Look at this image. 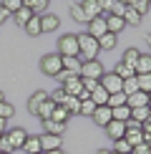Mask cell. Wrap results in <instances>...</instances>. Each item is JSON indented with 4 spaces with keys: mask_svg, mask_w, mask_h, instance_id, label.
<instances>
[{
    "mask_svg": "<svg viewBox=\"0 0 151 154\" xmlns=\"http://www.w3.org/2000/svg\"><path fill=\"white\" fill-rule=\"evenodd\" d=\"M13 18H15V23L20 25V28H25V23H28L30 18H33V13H30V10H28V8H25V5H23V8L18 10L15 15H13Z\"/></svg>",
    "mask_w": 151,
    "mask_h": 154,
    "instance_id": "obj_32",
    "label": "cell"
},
{
    "mask_svg": "<svg viewBox=\"0 0 151 154\" xmlns=\"http://www.w3.org/2000/svg\"><path fill=\"white\" fill-rule=\"evenodd\" d=\"M106 18V30L113 35H118L121 30L126 28V23H123V18H118V15H103Z\"/></svg>",
    "mask_w": 151,
    "mask_h": 154,
    "instance_id": "obj_15",
    "label": "cell"
},
{
    "mask_svg": "<svg viewBox=\"0 0 151 154\" xmlns=\"http://www.w3.org/2000/svg\"><path fill=\"white\" fill-rule=\"evenodd\" d=\"M10 116H15V106H13V104H8V101H3V104H0V119H3V121H8Z\"/></svg>",
    "mask_w": 151,
    "mask_h": 154,
    "instance_id": "obj_38",
    "label": "cell"
},
{
    "mask_svg": "<svg viewBox=\"0 0 151 154\" xmlns=\"http://www.w3.org/2000/svg\"><path fill=\"white\" fill-rule=\"evenodd\" d=\"M121 91H123L126 96H131V94H138V83H136V76H134V79H129V81H123Z\"/></svg>",
    "mask_w": 151,
    "mask_h": 154,
    "instance_id": "obj_39",
    "label": "cell"
},
{
    "mask_svg": "<svg viewBox=\"0 0 151 154\" xmlns=\"http://www.w3.org/2000/svg\"><path fill=\"white\" fill-rule=\"evenodd\" d=\"M53 111H55V104H53V101H43V104H40V109H38V116H40L43 121H48L50 116H53Z\"/></svg>",
    "mask_w": 151,
    "mask_h": 154,
    "instance_id": "obj_29",
    "label": "cell"
},
{
    "mask_svg": "<svg viewBox=\"0 0 151 154\" xmlns=\"http://www.w3.org/2000/svg\"><path fill=\"white\" fill-rule=\"evenodd\" d=\"M23 149L28 152V154H40V137H35V134H28V139H25V144H23Z\"/></svg>",
    "mask_w": 151,
    "mask_h": 154,
    "instance_id": "obj_20",
    "label": "cell"
},
{
    "mask_svg": "<svg viewBox=\"0 0 151 154\" xmlns=\"http://www.w3.org/2000/svg\"><path fill=\"white\" fill-rule=\"evenodd\" d=\"M63 109H66V111L73 116V114H78V111H81V101L76 99V96H66V101H63Z\"/></svg>",
    "mask_w": 151,
    "mask_h": 154,
    "instance_id": "obj_30",
    "label": "cell"
},
{
    "mask_svg": "<svg viewBox=\"0 0 151 154\" xmlns=\"http://www.w3.org/2000/svg\"><path fill=\"white\" fill-rule=\"evenodd\" d=\"M118 106H126V94H111L108 96V109H118Z\"/></svg>",
    "mask_w": 151,
    "mask_h": 154,
    "instance_id": "obj_35",
    "label": "cell"
},
{
    "mask_svg": "<svg viewBox=\"0 0 151 154\" xmlns=\"http://www.w3.org/2000/svg\"><path fill=\"white\" fill-rule=\"evenodd\" d=\"M121 18H123V23H126V25H141V20H144V18L138 15L136 10H131V8H129V3H126V13H123Z\"/></svg>",
    "mask_w": 151,
    "mask_h": 154,
    "instance_id": "obj_27",
    "label": "cell"
},
{
    "mask_svg": "<svg viewBox=\"0 0 151 154\" xmlns=\"http://www.w3.org/2000/svg\"><path fill=\"white\" fill-rule=\"evenodd\" d=\"M146 41H149V46H151V33H149V35H146Z\"/></svg>",
    "mask_w": 151,
    "mask_h": 154,
    "instance_id": "obj_54",
    "label": "cell"
},
{
    "mask_svg": "<svg viewBox=\"0 0 151 154\" xmlns=\"http://www.w3.org/2000/svg\"><path fill=\"white\" fill-rule=\"evenodd\" d=\"M116 43H118V35H113V33H106V35L98 38V48L101 51H113Z\"/></svg>",
    "mask_w": 151,
    "mask_h": 154,
    "instance_id": "obj_22",
    "label": "cell"
},
{
    "mask_svg": "<svg viewBox=\"0 0 151 154\" xmlns=\"http://www.w3.org/2000/svg\"><path fill=\"white\" fill-rule=\"evenodd\" d=\"M138 56H141V51H138V48H126V51H123L121 63H126V66L134 68V66H136V61H138Z\"/></svg>",
    "mask_w": 151,
    "mask_h": 154,
    "instance_id": "obj_25",
    "label": "cell"
},
{
    "mask_svg": "<svg viewBox=\"0 0 151 154\" xmlns=\"http://www.w3.org/2000/svg\"><path fill=\"white\" fill-rule=\"evenodd\" d=\"M3 101H5V94H0V104H3Z\"/></svg>",
    "mask_w": 151,
    "mask_h": 154,
    "instance_id": "obj_53",
    "label": "cell"
},
{
    "mask_svg": "<svg viewBox=\"0 0 151 154\" xmlns=\"http://www.w3.org/2000/svg\"><path fill=\"white\" fill-rule=\"evenodd\" d=\"M136 83H138V91L151 94V73H146V76H136Z\"/></svg>",
    "mask_w": 151,
    "mask_h": 154,
    "instance_id": "obj_36",
    "label": "cell"
},
{
    "mask_svg": "<svg viewBox=\"0 0 151 154\" xmlns=\"http://www.w3.org/2000/svg\"><path fill=\"white\" fill-rule=\"evenodd\" d=\"M106 33H108V30H106V18H103V15L93 18V20L88 23V35H93L96 41H98L101 35H106Z\"/></svg>",
    "mask_w": 151,
    "mask_h": 154,
    "instance_id": "obj_8",
    "label": "cell"
},
{
    "mask_svg": "<svg viewBox=\"0 0 151 154\" xmlns=\"http://www.w3.org/2000/svg\"><path fill=\"white\" fill-rule=\"evenodd\" d=\"M111 8H113V0H103V3H101V10H108L106 15H111Z\"/></svg>",
    "mask_w": 151,
    "mask_h": 154,
    "instance_id": "obj_48",
    "label": "cell"
},
{
    "mask_svg": "<svg viewBox=\"0 0 151 154\" xmlns=\"http://www.w3.org/2000/svg\"><path fill=\"white\" fill-rule=\"evenodd\" d=\"M3 8L8 10L10 15H15V13H18V10L23 8V3H20V0H5V3H3Z\"/></svg>",
    "mask_w": 151,
    "mask_h": 154,
    "instance_id": "obj_41",
    "label": "cell"
},
{
    "mask_svg": "<svg viewBox=\"0 0 151 154\" xmlns=\"http://www.w3.org/2000/svg\"><path fill=\"white\" fill-rule=\"evenodd\" d=\"M61 88L66 91V96H76V99H78V94L83 91V83H81V76H73V79H71V81H66Z\"/></svg>",
    "mask_w": 151,
    "mask_h": 154,
    "instance_id": "obj_14",
    "label": "cell"
},
{
    "mask_svg": "<svg viewBox=\"0 0 151 154\" xmlns=\"http://www.w3.org/2000/svg\"><path fill=\"white\" fill-rule=\"evenodd\" d=\"M5 137H8V142H10V146H13V152H15V149H23L25 139H28V131L20 129V126H15V129H8V131H5Z\"/></svg>",
    "mask_w": 151,
    "mask_h": 154,
    "instance_id": "obj_7",
    "label": "cell"
},
{
    "mask_svg": "<svg viewBox=\"0 0 151 154\" xmlns=\"http://www.w3.org/2000/svg\"><path fill=\"white\" fill-rule=\"evenodd\" d=\"M91 119L96 121L98 126H103V129H106V126L111 124V109H108V106H96V111H93Z\"/></svg>",
    "mask_w": 151,
    "mask_h": 154,
    "instance_id": "obj_13",
    "label": "cell"
},
{
    "mask_svg": "<svg viewBox=\"0 0 151 154\" xmlns=\"http://www.w3.org/2000/svg\"><path fill=\"white\" fill-rule=\"evenodd\" d=\"M134 71H136V76H146V73H151V53H141V56H138Z\"/></svg>",
    "mask_w": 151,
    "mask_h": 154,
    "instance_id": "obj_16",
    "label": "cell"
},
{
    "mask_svg": "<svg viewBox=\"0 0 151 154\" xmlns=\"http://www.w3.org/2000/svg\"><path fill=\"white\" fill-rule=\"evenodd\" d=\"M0 154H13V146H10V142H8V137H0Z\"/></svg>",
    "mask_w": 151,
    "mask_h": 154,
    "instance_id": "obj_44",
    "label": "cell"
},
{
    "mask_svg": "<svg viewBox=\"0 0 151 154\" xmlns=\"http://www.w3.org/2000/svg\"><path fill=\"white\" fill-rule=\"evenodd\" d=\"M58 56L61 58H78V35L66 33L58 41Z\"/></svg>",
    "mask_w": 151,
    "mask_h": 154,
    "instance_id": "obj_2",
    "label": "cell"
},
{
    "mask_svg": "<svg viewBox=\"0 0 151 154\" xmlns=\"http://www.w3.org/2000/svg\"><path fill=\"white\" fill-rule=\"evenodd\" d=\"M43 129H46V134H53V137H63L66 134V124H55V121H43Z\"/></svg>",
    "mask_w": 151,
    "mask_h": 154,
    "instance_id": "obj_23",
    "label": "cell"
},
{
    "mask_svg": "<svg viewBox=\"0 0 151 154\" xmlns=\"http://www.w3.org/2000/svg\"><path fill=\"white\" fill-rule=\"evenodd\" d=\"M25 8H28L30 13H33V15H46V10H48V0H25Z\"/></svg>",
    "mask_w": 151,
    "mask_h": 154,
    "instance_id": "obj_17",
    "label": "cell"
},
{
    "mask_svg": "<svg viewBox=\"0 0 151 154\" xmlns=\"http://www.w3.org/2000/svg\"><path fill=\"white\" fill-rule=\"evenodd\" d=\"M8 15H10V13H8V10L3 8V3H0V25H3L5 20H8Z\"/></svg>",
    "mask_w": 151,
    "mask_h": 154,
    "instance_id": "obj_49",
    "label": "cell"
},
{
    "mask_svg": "<svg viewBox=\"0 0 151 154\" xmlns=\"http://www.w3.org/2000/svg\"><path fill=\"white\" fill-rule=\"evenodd\" d=\"M113 73H116V76H118L121 81H129V79H134V76H136V71H134V68H131V66H126V63H121V61L116 63Z\"/></svg>",
    "mask_w": 151,
    "mask_h": 154,
    "instance_id": "obj_21",
    "label": "cell"
},
{
    "mask_svg": "<svg viewBox=\"0 0 151 154\" xmlns=\"http://www.w3.org/2000/svg\"><path fill=\"white\" fill-rule=\"evenodd\" d=\"M58 15H53V13H46V15H40V30L43 33H53V30H58Z\"/></svg>",
    "mask_w": 151,
    "mask_h": 154,
    "instance_id": "obj_12",
    "label": "cell"
},
{
    "mask_svg": "<svg viewBox=\"0 0 151 154\" xmlns=\"http://www.w3.org/2000/svg\"><path fill=\"white\" fill-rule=\"evenodd\" d=\"M25 33H28V35H33V38L43 33V30H40V18H38V15H33L28 23H25Z\"/></svg>",
    "mask_w": 151,
    "mask_h": 154,
    "instance_id": "obj_28",
    "label": "cell"
},
{
    "mask_svg": "<svg viewBox=\"0 0 151 154\" xmlns=\"http://www.w3.org/2000/svg\"><path fill=\"white\" fill-rule=\"evenodd\" d=\"M73 76H76V73H71V71H66V68H63V71H61L58 76H55V79H58V83H61V86H63V83H66V81H71Z\"/></svg>",
    "mask_w": 151,
    "mask_h": 154,
    "instance_id": "obj_46",
    "label": "cell"
},
{
    "mask_svg": "<svg viewBox=\"0 0 151 154\" xmlns=\"http://www.w3.org/2000/svg\"><path fill=\"white\" fill-rule=\"evenodd\" d=\"M141 134H144V144H149V146H151V119L141 126Z\"/></svg>",
    "mask_w": 151,
    "mask_h": 154,
    "instance_id": "obj_43",
    "label": "cell"
},
{
    "mask_svg": "<svg viewBox=\"0 0 151 154\" xmlns=\"http://www.w3.org/2000/svg\"><path fill=\"white\" fill-rule=\"evenodd\" d=\"M46 154H66L63 149H55V152H46Z\"/></svg>",
    "mask_w": 151,
    "mask_h": 154,
    "instance_id": "obj_52",
    "label": "cell"
},
{
    "mask_svg": "<svg viewBox=\"0 0 151 154\" xmlns=\"http://www.w3.org/2000/svg\"><path fill=\"white\" fill-rule=\"evenodd\" d=\"M81 8H83V15H86L88 23H91L93 18L101 15V3H98V0H83V3H81Z\"/></svg>",
    "mask_w": 151,
    "mask_h": 154,
    "instance_id": "obj_10",
    "label": "cell"
},
{
    "mask_svg": "<svg viewBox=\"0 0 151 154\" xmlns=\"http://www.w3.org/2000/svg\"><path fill=\"white\" fill-rule=\"evenodd\" d=\"M40 154H43V152H40Z\"/></svg>",
    "mask_w": 151,
    "mask_h": 154,
    "instance_id": "obj_58",
    "label": "cell"
},
{
    "mask_svg": "<svg viewBox=\"0 0 151 154\" xmlns=\"http://www.w3.org/2000/svg\"><path fill=\"white\" fill-rule=\"evenodd\" d=\"M0 137H3V134H0Z\"/></svg>",
    "mask_w": 151,
    "mask_h": 154,
    "instance_id": "obj_56",
    "label": "cell"
},
{
    "mask_svg": "<svg viewBox=\"0 0 151 154\" xmlns=\"http://www.w3.org/2000/svg\"><path fill=\"white\" fill-rule=\"evenodd\" d=\"M93 111H96V104H93L91 99H88V101H81V111H78V114H83V116H93Z\"/></svg>",
    "mask_w": 151,
    "mask_h": 154,
    "instance_id": "obj_42",
    "label": "cell"
},
{
    "mask_svg": "<svg viewBox=\"0 0 151 154\" xmlns=\"http://www.w3.org/2000/svg\"><path fill=\"white\" fill-rule=\"evenodd\" d=\"M91 101H93L96 106H108V94L101 88V83H98L96 91H91Z\"/></svg>",
    "mask_w": 151,
    "mask_h": 154,
    "instance_id": "obj_26",
    "label": "cell"
},
{
    "mask_svg": "<svg viewBox=\"0 0 151 154\" xmlns=\"http://www.w3.org/2000/svg\"><path fill=\"white\" fill-rule=\"evenodd\" d=\"M63 68L78 76V73H81V61H78V58H63Z\"/></svg>",
    "mask_w": 151,
    "mask_h": 154,
    "instance_id": "obj_37",
    "label": "cell"
},
{
    "mask_svg": "<svg viewBox=\"0 0 151 154\" xmlns=\"http://www.w3.org/2000/svg\"><path fill=\"white\" fill-rule=\"evenodd\" d=\"M40 71L46 73V76H58L61 71H63V58L58 53H48V56H43L40 58Z\"/></svg>",
    "mask_w": 151,
    "mask_h": 154,
    "instance_id": "obj_3",
    "label": "cell"
},
{
    "mask_svg": "<svg viewBox=\"0 0 151 154\" xmlns=\"http://www.w3.org/2000/svg\"><path fill=\"white\" fill-rule=\"evenodd\" d=\"M61 144H63V137H53V134H43V137H40V149H43V154L61 149Z\"/></svg>",
    "mask_w": 151,
    "mask_h": 154,
    "instance_id": "obj_9",
    "label": "cell"
},
{
    "mask_svg": "<svg viewBox=\"0 0 151 154\" xmlns=\"http://www.w3.org/2000/svg\"><path fill=\"white\" fill-rule=\"evenodd\" d=\"M98 41L88 33H81L78 35V56H83V61H96V53H98Z\"/></svg>",
    "mask_w": 151,
    "mask_h": 154,
    "instance_id": "obj_1",
    "label": "cell"
},
{
    "mask_svg": "<svg viewBox=\"0 0 151 154\" xmlns=\"http://www.w3.org/2000/svg\"><path fill=\"white\" fill-rule=\"evenodd\" d=\"M149 5H151L149 0H131V3H129V8H131V10H136L138 15L144 18V15L149 13Z\"/></svg>",
    "mask_w": 151,
    "mask_h": 154,
    "instance_id": "obj_31",
    "label": "cell"
},
{
    "mask_svg": "<svg viewBox=\"0 0 151 154\" xmlns=\"http://www.w3.org/2000/svg\"><path fill=\"white\" fill-rule=\"evenodd\" d=\"M131 121H136V124H146L149 121V106H141V109H131Z\"/></svg>",
    "mask_w": 151,
    "mask_h": 154,
    "instance_id": "obj_24",
    "label": "cell"
},
{
    "mask_svg": "<svg viewBox=\"0 0 151 154\" xmlns=\"http://www.w3.org/2000/svg\"><path fill=\"white\" fill-rule=\"evenodd\" d=\"M111 152H113V154H131V144L126 142V139H116Z\"/></svg>",
    "mask_w": 151,
    "mask_h": 154,
    "instance_id": "obj_34",
    "label": "cell"
},
{
    "mask_svg": "<svg viewBox=\"0 0 151 154\" xmlns=\"http://www.w3.org/2000/svg\"><path fill=\"white\" fill-rule=\"evenodd\" d=\"M111 154H113V152H111Z\"/></svg>",
    "mask_w": 151,
    "mask_h": 154,
    "instance_id": "obj_57",
    "label": "cell"
},
{
    "mask_svg": "<svg viewBox=\"0 0 151 154\" xmlns=\"http://www.w3.org/2000/svg\"><path fill=\"white\" fill-rule=\"evenodd\" d=\"M68 119H71V114H68V111H66L63 106H55L53 116H50V121H55V124H66Z\"/></svg>",
    "mask_w": 151,
    "mask_h": 154,
    "instance_id": "obj_33",
    "label": "cell"
},
{
    "mask_svg": "<svg viewBox=\"0 0 151 154\" xmlns=\"http://www.w3.org/2000/svg\"><path fill=\"white\" fill-rule=\"evenodd\" d=\"M126 13V3H113V8H111V15H118L121 18Z\"/></svg>",
    "mask_w": 151,
    "mask_h": 154,
    "instance_id": "obj_45",
    "label": "cell"
},
{
    "mask_svg": "<svg viewBox=\"0 0 151 154\" xmlns=\"http://www.w3.org/2000/svg\"><path fill=\"white\" fill-rule=\"evenodd\" d=\"M103 63L98 58L96 61H81V79H91V81H101V76H103Z\"/></svg>",
    "mask_w": 151,
    "mask_h": 154,
    "instance_id": "obj_4",
    "label": "cell"
},
{
    "mask_svg": "<svg viewBox=\"0 0 151 154\" xmlns=\"http://www.w3.org/2000/svg\"><path fill=\"white\" fill-rule=\"evenodd\" d=\"M131 154H151V146L149 144H138V146L131 149Z\"/></svg>",
    "mask_w": 151,
    "mask_h": 154,
    "instance_id": "obj_47",
    "label": "cell"
},
{
    "mask_svg": "<svg viewBox=\"0 0 151 154\" xmlns=\"http://www.w3.org/2000/svg\"><path fill=\"white\" fill-rule=\"evenodd\" d=\"M149 119H151V109H149Z\"/></svg>",
    "mask_w": 151,
    "mask_h": 154,
    "instance_id": "obj_55",
    "label": "cell"
},
{
    "mask_svg": "<svg viewBox=\"0 0 151 154\" xmlns=\"http://www.w3.org/2000/svg\"><path fill=\"white\" fill-rule=\"evenodd\" d=\"M121 86H123V81L118 79L116 73H103L101 76V88H103L106 94H121Z\"/></svg>",
    "mask_w": 151,
    "mask_h": 154,
    "instance_id": "obj_6",
    "label": "cell"
},
{
    "mask_svg": "<svg viewBox=\"0 0 151 154\" xmlns=\"http://www.w3.org/2000/svg\"><path fill=\"white\" fill-rule=\"evenodd\" d=\"M5 131H8V129H5V121L0 119V134H5Z\"/></svg>",
    "mask_w": 151,
    "mask_h": 154,
    "instance_id": "obj_50",
    "label": "cell"
},
{
    "mask_svg": "<svg viewBox=\"0 0 151 154\" xmlns=\"http://www.w3.org/2000/svg\"><path fill=\"white\" fill-rule=\"evenodd\" d=\"M71 15H73V20H78V23H88V20H86V15H83V8H81V3H73V5H71Z\"/></svg>",
    "mask_w": 151,
    "mask_h": 154,
    "instance_id": "obj_40",
    "label": "cell"
},
{
    "mask_svg": "<svg viewBox=\"0 0 151 154\" xmlns=\"http://www.w3.org/2000/svg\"><path fill=\"white\" fill-rule=\"evenodd\" d=\"M111 119H113V121H121V124H129V121H131V109H129V106L111 109Z\"/></svg>",
    "mask_w": 151,
    "mask_h": 154,
    "instance_id": "obj_19",
    "label": "cell"
},
{
    "mask_svg": "<svg viewBox=\"0 0 151 154\" xmlns=\"http://www.w3.org/2000/svg\"><path fill=\"white\" fill-rule=\"evenodd\" d=\"M106 134L116 142V139H123V134H126V124H121V121H113L111 119V124L106 126Z\"/></svg>",
    "mask_w": 151,
    "mask_h": 154,
    "instance_id": "obj_18",
    "label": "cell"
},
{
    "mask_svg": "<svg viewBox=\"0 0 151 154\" xmlns=\"http://www.w3.org/2000/svg\"><path fill=\"white\" fill-rule=\"evenodd\" d=\"M43 101H48V91H43V88H40V91H35V94L28 99V111L33 114V116H38V109H40Z\"/></svg>",
    "mask_w": 151,
    "mask_h": 154,
    "instance_id": "obj_11",
    "label": "cell"
},
{
    "mask_svg": "<svg viewBox=\"0 0 151 154\" xmlns=\"http://www.w3.org/2000/svg\"><path fill=\"white\" fill-rule=\"evenodd\" d=\"M123 139L131 144V149L138 144H144V134H141V124H136V121H129L126 124V134H123Z\"/></svg>",
    "mask_w": 151,
    "mask_h": 154,
    "instance_id": "obj_5",
    "label": "cell"
},
{
    "mask_svg": "<svg viewBox=\"0 0 151 154\" xmlns=\"http://www.w3.org/2000/svg\"><path fill=\"white\" fill-rule=\"evenodd\" d=\"M96 154H111V149H98Z\"/></svg>",
    "mask_w": 151,
    "mask_h": 154,
    "instance_id": "obj_51",
    "label": "cell"
}]
</instances>
